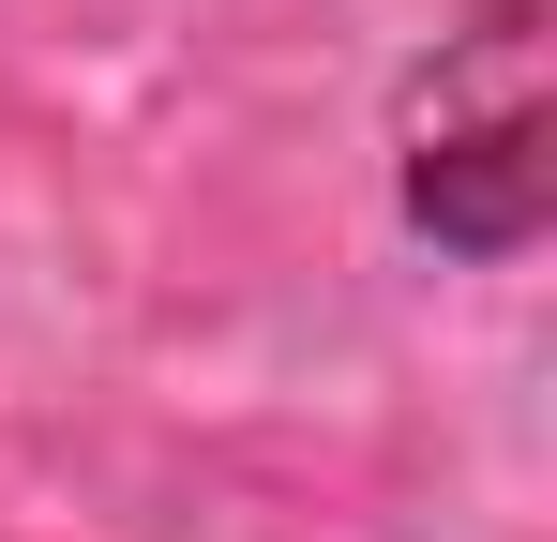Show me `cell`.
<instances>
[{
	"label": "cell",
	"instance_id": "6da1fadb",
	"mask_svg": "<svg viewBox=\"0 0 557 542\" xmlns=\"http://www.w3.org/2000/svg\"><path fill=\"white\" fill-rule=\"evenodd\" d=\"M392 167H407L422 242H453V257H528L543 242V211H557V90H543V15L528 0L467 15L453 46L407 76Z\"/></svg>",
	"mask_w": 557,
	"mask_h": 542
}]
</instances>
